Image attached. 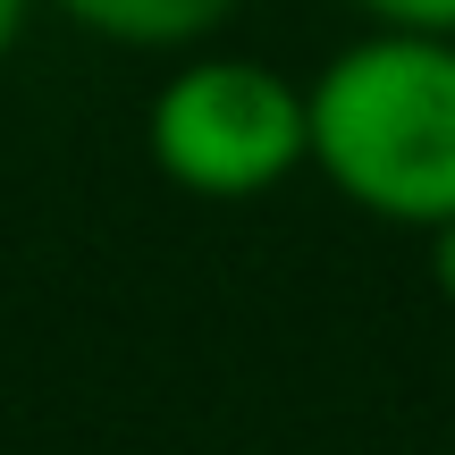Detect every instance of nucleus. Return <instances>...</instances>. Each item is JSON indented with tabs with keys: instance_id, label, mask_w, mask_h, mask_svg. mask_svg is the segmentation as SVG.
<instances>
[{
	"instance_id": "nucleus-1",
	"label": "nucleus",
	"mask_w": 455,
	"mask_h": 455,
	"mask_svg": "<svg viewBox=\"0 0 455 455\" xmlns=\"http://www.w3.org/2000/svg\"><path fill=\"white\" fill-rule=\"evenodd\" d=\"M304 161L355 212L396 228L455 220V34L379 26L304 93Z\"/></svg>"
},
{
	"instance_id": "nucleus-2",
	"label": "nucleus",
	"mask_w": 455,
	"mask_h": 455,
	"mask_svg": "<svg viewBox=\"0 0 455 455\" xmlns=\"http://www.w3.org/2000/svg\"><path fill=\"white\" fill-rule=\"evenodd\" d=\"M144 144L178 195L203 203H253L304 169V84L278 76L270 60H186L161 76L144 110Z\"/></svg>"
},
{
	"instance_id": "nucleus-3",
	"label": "nucleus",
	"mask_w": 455,
	"mask_h": 455,
	"mask_svg": "<svg viewBox=\"0 0 455 455\" xmlns=\"http://www.w3.org/2000/svg\"><path fill=\"white\" fill-rule=\"evenodd\" d=\"M51 9L76 17L101 43H127V51H186L203 34H220L244 0H51Z\"/></svg>"
},
{
	"instance_id": "nucleus-4",
	"label": "nucleus",
	"mask_w": 455,
	"mask_h": 455,
	"mask_svg": "<svg viewBox=\"0 0 455 455\" xmlns=\"http://www.w3.org/2000/svg\"><path fill=\"white\" fill-rule=\"evenodd\" d=\"M355 9L405 34H455V0H355Z\"/></svg>"
},
{
	"instance_id": "nucleus-5",
	"label": "nucleus",
	"mask_w": 455,
	"mask_h": 455,
	"mask_svg": "<svg viewBox=\"0 0 455 455\" xmlns=\"http://www.w3.org/2000/svg\"><path fill=\"white\" fill-rule=\"evenodd\" d=\"M430 278H439V295L455 304V220L430 228Z\"/></svg>"
},
{
	"instance_id": "nucleus-6",
	"label": "nucleus",
	"mask_w": 455,
	"mask_h": 455,
	"mask_svg": "<svg viewBox=\"0 0 455 455\" xmlns=\"http://www.w3.org/2000/svg\"><path fill=\"white\" fill-rule=\"evenodd\" d=\"M26 9H34V0H0V60H9L17 34H26Z\"/></svg>"
}]
</instances>
